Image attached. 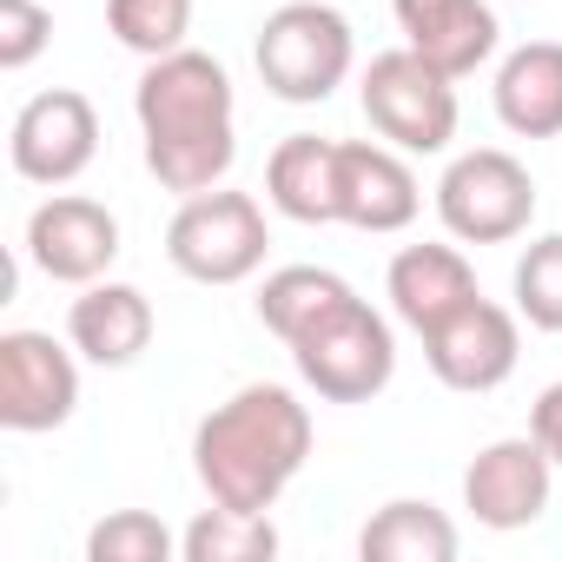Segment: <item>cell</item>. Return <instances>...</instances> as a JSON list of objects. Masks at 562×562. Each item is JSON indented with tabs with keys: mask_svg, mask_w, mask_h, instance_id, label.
Segmentation results:
<instances>
[{
	"mask_svg": "<svg viewBox=\"0 0 562 562\" xmlns=\"http://www.w3.org/2000/svg\"><path fill=\"white\" fill-rule=\"evenodd\" d=\"M397 34L411 54H424L437 74L463 80L496 54V8L490 0H391Z\"/></svg>",
	"mask_w": 562,
	"mask_h": 562,
	"instance_id": "cell-14",
	"label": "cell"
},
{
	"mask_svg": "<svg viewBox=\"0 0 562 562\" xmlns=\"http://www.w3.org/2000/svg\"><path fill=\"white\" fill-rule=\"evenodd\" d=\"M133 113H139V139H146V172L192 199L225 186L232 159H238V126H232V74L199 54L179 47L166 60H146L139 87H133Z\"/></svg>",
	"mask_w": 562,
	"mask_h": 562,
	"instance_id": "cell-1",
	"label": "cell"
},
{
	"mask_svg": "<svg viewBox=\"0 0 562 562\" xmlns=\"http://www.w3.org/2000/svg\"><path fill=\"white\" fill-rule=\"evenodd\" d=\"M265 251H271L265 205L251 192H232V186L192 192L166 225V258L192 285H245L265 265Z\"/></svg>",
	"mask_w": 562,
	"mask_h": 562,
	"instance_id": "cell-4",
	"label": "cell"
},
{
	"mask_svg": "<svg viewBox=\"0 0 562 562\" xmlns=\"http://www.w3.org/2000/svg\"><path fill=\"white\" fill-rule=\"evenodd\" d=\"M384 292H391V312L417 338H430L443 318H457L470 299H483L476 271H470V258L457 245H404L391 258V271H384Z\"/></svg>",
	"mask_w": 562,
	"mask_h": 562,
	"instance_id": "cell-15",
	"label": "cell"
},
{
	"mask_svg": "<svg viewBox=\"0 0 562 562\" xmlns=\"http://www.w3.org/2000/svg\"><path fill=\"white\" fill-rule=\"evenodd\" d=\"M509 285H516V318H529L536 331H562V232L529 238Z\"/></svg>",
	"mask_w": 562,
	"mask_h": 562,
	"instance_id": "cell-23",
	"label": "cell"
},
{
	"mask_svg": "<svg viewBox=\"0 0 562 562\" xmlns=\"http://www.w3.org/2000/svg\"><path fill=\"white\" fill-rule=\"evenodd\" d=\"M67 345L100 371H126L153 345V299L139 285H120V278H93L67 312Z\"/></svg>",
	"mask_w": 562,
	"mask_h": 562,
	"instance_id": "cell-16",
	"label": "cell"
},
{
	"mask_svg": "<svg viewBox=\"0 0 562 562\" xmlns=\"http://www.w3.org/2000/svg\"><path fill=\"white\" fill-rule=\"evenodd\" d=\"M179 555L186 562H271L278 555V529L265 509H232V503H212L192 516V529L179 536Z\"/></svg>",
	"mask_w": 562,
	"mask_h": 562,
	"instance_id": "cell-21",
	"label": "cell"
},
{
	"mask_svg": "<svg viewBox=\"0 0 562 562\" xmlns=\"http://www.w3.org/2000/svg\"><path fill=\"white\" fill-rule=\"evenodd\" d=\"M496 120L516 139H555L562 133V41H529L496 67Z\"/></svg>",
	"mask_w": 562,
	"mask_h": 562,
	"instance_id": "cell-17",
	"label": "cell"
},
{
	"mask_svg": "<svg viewBox=\"0 0 562 562\" xmlns=\"http://www.w3.org/2000/svg\"><path fill=\"white\" fill-rule=\"evenodd\" d=\"M437 218L457 245H509L536 218V179L503 146L457 153L437 179Z\"/></svg>",
	"mask_w": 562,
	"mask_h": 562,
	"instance_id": "cell-6",
	"label": "cell"
},
{
	"mask_svg": "<svg viewBox=\"0 0 562 562\" xmlns=\"http://www.w3.org/2000/svg\"><path fill=\"white\" fill-rule=\"evenodd\" d=\"M549 490H555V457L536 437H496L463 470V509L483 529H529L549 509Z\"/></svg>",
	"mask_w": 562,
	"mask_h": 562,
	"instance_id": "cell-11",
	"label": "cell"
},
{
	"mask_svg": "<svg viewBox=\"0 0 562 562\" xmlns=\"http://www.w3.org/2000/svg\"><path fill=\"white\" fill-rule=\"evenodd\" d=\"M529 437L555 457V470H562V384H549L542 397H536V411H529Z\"/></svg>",
	"mask_w": 562,
	"mask_h": 562,
	"instance_id": "cell-26",
	"label": "cell"
},
{
	"mask_svg": "<svg viewBox=\"0 0 562 562\" xmlns=\"http://www.w3.org/2000/svg\"><path fill=\"white\" fill-rule=\"evenodd\" d=\"M27 258L54 285H93L120 258V218L87 192H54L27 218Z\"/></svg>",
	"mask_w": 562,
	"mask_h": 562,
	"instance_id": "cell-10",
	"label": "cell"
},
{
	"mask_svg": "<svg viewBox=\"0 0 562 562\" xmlns=\"http://www.w3.org/2000/svg\"><path fill=\"white\" fill-rule=\"evenodd\" d=\"M265 199L299 218V225H331L338 218V139L292 133L265 159Z\"/></svg>",
	"mask_w": 562,
	"mask_h": 562,
	"instance_id": "cell-18",
	"label": "cell"
},
{
	"mask_svg": "<svg viewBox=\"0 0 562 562\" xmlns=\"http://www.w3.org/2000/svg\"><path fill=\"white\" fill-rule=\"evenodd\" d=\"M424 212V186L411 153L378 139H338V225L358 232H404Z\"/></svg>",
	"mask_w": 562,
	"mask_h": 562,
	"instance_id": "cell-13",
	"label": "cell"
},
{
	"mask_svg": "<svg viewBox=\"0 0 562 562\" xmlns=\"http://www.w3.org/2000/svg\"><path fill=\"white\" fill-rule=\"evenodd\" d=\"M80 411V364L54 331H0V424L41 437Z\"/></svg>",
	"mask_w": 562,
	"mask_h": 562,
	"instance_id": "cell-8",
	"label": "cell"
},
{
	"mask_svg": "<svg viewBox=\"0 0 562 562\" xmlns=\"http://www.w3.org/2000/svg\"><path fill=\"white\" fill-rule=\"evenodd\" d=\"M299 378L325 397V404H371L391 378H397V338L391 325L364 305L345 299L331 318H318L299 345H285Z\"/></svg>",
	"mask_w": 562,
	"mask_h": 562,
	"instance_id": "cell-7",
	"label": "cell"
},
{
	"mask_svg": "<svg viewBox=\"0 0 562 562\" xmlns=\"http://www.w3.org/2000/svg\"><path fill=\"white\" fill-rule=\"evenodd\" d=\"M251 60H258V80L271 87V100L318 106L351 80L358 41H351V21L338 8H325V0H285L278 14H265Z\"/></svg>",
	"mask_w": 562,
	"mask_h": 562,
	"instance_id": "cell-3",
	"label": "cell"
},
{
	"mask_svg": "<svg viewBox=\"0 0 562 562\" xmlns=\"http://www.w3.org/2000/svg\"><path fill=\"white\" fill-rule=\"evenodd\" d=\"M358 100H364V120L378 126V139L397 146V153H411V159L450 153V139H457V80L437 74L411 47L371 54Z\"/></svg>",
	"mask_w": 562,
	"mask_h": 562,
	"instance_id": "cell-5",
	"label": "cell"
},
{
	"mask_svg": "<svg viewBox=\"0 0 562 562\" xmlns=\"http://www.w3.org/2000/svg\"><path fill=\"white\" fill-rule=\"evenodd\" d=\"M312 457V411L285 384H245L192 430V470L212 503L271 509Z\"/></svg>",
	"mask_w": 562,
	"mask_h": 562,
	"instance_id": "cell-2",
	"label": "cell"
},
{
	"mask_svg": "<svg viewBox=\"0 0 562 562\" xmlns=\"http://www.w3.org/2000/svg\"><path fill=\"white\" fill-rule=\"evenodd\" d=\"M8 159H14V172L34 179V186H74V179L100 159V113H93V100L74 93V87L34 93V100L14 113Z\"/></svg>",
	"mask_w": 562,
	"mask_h": 562,
	"instance_id": "cell-9",
	"label": "cell"
},
{
	"mask_svg": "<svg viewBox=\"0 0 562 562\" xmlns=\"http://www.w3.org/2000/svg\"><path fill=\"white\" fill-rule=\"evenodd\" d=\"M358 555H364V562H457V522H450L437 503L397 496V503H384V509L364 522Z\"/></svg>",
	"mask_w": 562,
	"mask_h": 562,
	"instance_id": "cell-19",
	"label": "cell"
},
{
	"mask_svg": "<svg viewBox=\"0 0 562 562\" xmlns=\"http://www.w3.org/2000/svg\"><path fill=\"white\" fill-rule=\"evenodd\" d=\"M54 41V14L41 0H0V74H27Z\"/></svg>",
	"mask_w": 562,
	"mask_h": 562,
	"instance_id": "cell-25",
	"label": "cell"
},
{
	"mask_svg": "<svg viewBox=\"0 0 562 562\" xmlns=\"http://www.w3.org/2000/svg\"><path fill=\"white\" fill-rule=\"evenodd\" d=\"M424 358H430L437 384L483 397V391L509 384V371H516V358H522L516 312H503V305H490V299H470L457 318H443V325L424 338Z\"/></svg>",
	"mask_w": 562,
	"mask_h": 562,
	"instance_id": "cell-12",
	"label": "cell"
},
{
	"mask_svg": "<svg viewBox=\"0 0 562 562\" xmlns=\"http://www.w3.org/2000/svg\"><path fill=\"white\" fill-rule=\"evenodd\" d=\"M345 299H358L338 271H325V265H285V271H271L265 285H258V325L271 331V338H285V345H299L318 318H331Z\"/></svg>",
	"mask_w": 562,
	"mask_h": 562,
	"instance_id": "cell-20",
	"label": "cell"
},
{
	"mask_svg": "<svg viewBox=\"0 0 562 562\" xmlns=\"http://www.w3.org/2000/svg\"><path fill=\"white\" fill-rule=\"evenodd\" d=\"M106 27L139 60H166L192 34V0H106Z\"/></svg>",
	"mask_w": 562,
	"mask_h": 562,
	"instance_id": "cell-22",
	"label": "cell"
},
{
	"mask_svg": "<svg viewBox=\"0 0 562 562\" xmlns=\"http://www.w3.org/2000/svg\"><path fill=\"white\" fill-rule=\"evenodd\" d=\"M172 549H179V536L153 509H113L87 536V562H166Z\"/></svg>",
	"mask_w": 562,
	"mask_h": 562,
	"instance_id": "cell-24",
	"label": "cell"
}]
</instances>
